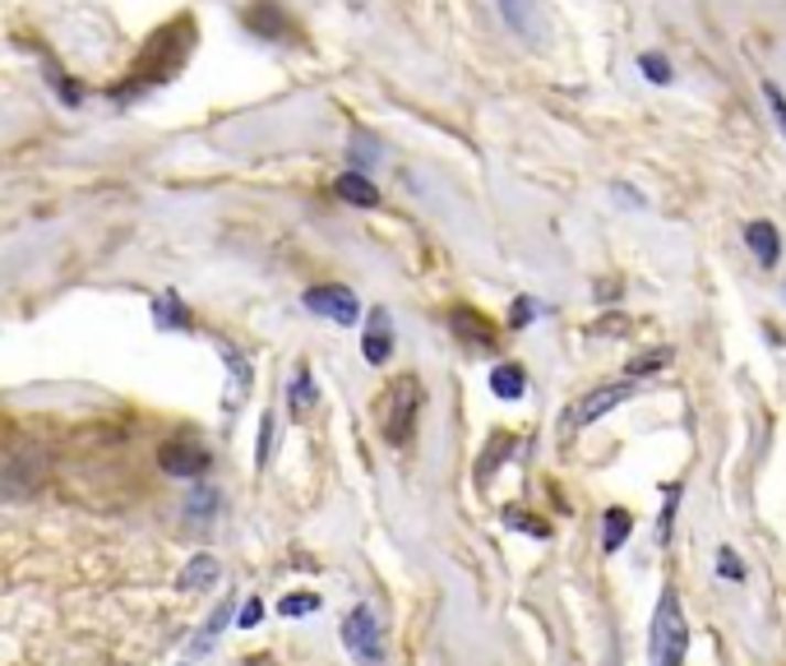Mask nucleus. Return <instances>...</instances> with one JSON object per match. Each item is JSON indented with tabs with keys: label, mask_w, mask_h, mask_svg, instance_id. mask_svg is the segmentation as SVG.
Wrapping results in <instances>:
<instances>
[{
	"label": "nucleus",
	"mask_w": 786,
	"mask_h": 666,
	"mask_svg": "<svg viewBox=\"0 0 786 666\" xmlns=\"http://www.w3.org/2000/svg\"><path fill=\"white\" fill-rule=\"evenodd\" d=\"M333 195L347 200V204H356V208H375V204H379V190H375L362 172H343L338 181H333Z\"/></svg>",
	"instance_id": "nucleus-10"
},
{
	"label": "nucleus",
	"mask_w": 786,
	"mask_h": 666,
	"mask_svg": "<svg viewBox=\"0 0 786 666\" xmlns=\"http://www.w3.org/2000/svg\"><path fill=\"white\" fill-rule=\"evenodd\" d=\"M449 324H454L472 347H495V329H491V320H482L476 311H467V305H459V311L449 315Z\"/></svg>",
	"instance_id": "nucleus-11"
},
{
	"label": "nucleus",
	"mask_w": 786,
	"mask_h": 666,
	"mask_svg": "<svg viewBox=\"0 0 786 666\" xmlns=\"http://www.w3.org/2000/svg\"><path fill=\"white\" fill-rule=\"evenodd\" d=\"M305 301V311H315L333 324H356L362 320V301H356L352 288H343V282H329V288H311L301 297Z\"/></svg>",
	"instance_id": "nucleus-6"
},
{
	"label": "nucleus",
	"mask_w": 786,
	"mask_h": 666,
	"mask_svg": "<svg viewBox=\"0 0 786 666\" xmlns=\"http://www.w3.org/2000/svg\"><path fill=\"white\" fill-rule=\"evenodd\" d=\"M764 98H768V107H773V121H777L782 135H786V93H782L773 79H764Z\"/></svg>",
	"instance_id": "nucleus-21"
},
{
	"label": "nucleus",
	"mask_w": 786,
	"mask_h": 666,
	"mask_svg": "<svg viewBox=\"0 0 786 666\" xmlns=\"http://www.w3.org/2000/svg\"><path fill=\"white\" fill-rule=\"evenodd\" d=\"M718 574L731 583H745V565L735 560V551H718Z\"/></svg>",
	"instance_id": "nucleus-22"
},
{
	"label": "nucleus",
	"mask_w": 786,
	"mask_h": 666,
	"mask_svg": "<svg viewBox=\"0 0 786 666\" xmlns=\"http://www.w3.org/2000/svg\"><path fill=\"white\" fill-rule=\"evenodd\" d=\"M208 509H213V495H208V491L200 486V500H195V514H208Z\"/></svg>",
	"instance_id": "nucleus-26"
},
{
	"label": "nucleus",
	"mask_w": 786,
	"mask_h": 666,
	"mask_svg": "<svg viewBox=\"0 0 786 666\" xmlns=\"http://www.w3.org/2000/svg\"><path fill=\"white\" fill-rule=\"evenodd\" d=\"M421 379L417 375H398L385 385V394L375 398V426H379V436H385L394 449L402 444H412L417 436V417H421Z\"/></svg>",
	"instance_id": "nucleus-1"
},
{
	"label": "nucleus",
	"mask_w": 786,
	"mask_h": 666,
	"mask_svg": "<svg viewBox=\"0 0 786 666\" xmlns=\"http://www.w3.org/2000/svg\"><path fill=\"white\" fill-rule=\"evenodd\" d=\"M343 644L356 666H385V630H379L375 606H352L343 621Z\"/></svg>",
	"instance_id": "nucleus-3"
},
{
	"label": "nucleus",
	"mask_w": 786,
	"mask_h": 666,
	"mask_svg": "<svg viewBox=\"0 0 786 666\" xmlns=\"http://www.w3.org/2000/svg\"><path fill=\"white\" fill-rule=\"evenodd\" d=\"M532 315H537V311H532V301H518V305H514V324H528Z\"/></svg>",
	"instance_id": "nucleus-25"
},
{
	"label": "nucleus",
	"mask_w": 786,
	"mask_h": 666,
	"mask_svg": "<svg viewBox=\"0 0 786 666\" xmlns=\"http://www.w3.org/2000/svg\"><path fill=\"white\" fill-rule=\"evenodd\" d=\"M288 408H292L297 417H305V412L315 408V375H311V366H297L292 385H288Z\"/></svg>",
	"instance_id": "nucleus-13"
},
{
	"label": "nucleus",
	"mask_w": 786,
	"mask_h": 666,
	"mask_svg": "<svg viewBox=\"0 0 786 666\" xmlns=\"http://www.w3.org/2000/svg\"><path fill=\"white\" fill-rule=\"evenodd\" d=\"M648 648H653V662H657V666H685L689 625H685V615H680L676 592H661L657 615H653V638H648Z\"/></svg>",
	"instance_id": "nucleus-2"
},
{
	"label": "nucleus",
	"mask_w": 786,
	"mask_h": 666,
	"mask_svg": "<svg viewBox=\"0 0 786 666\" xmlns=\"http://www.w3.org/2000/svg\"><path fill=\"white\" fill-rule=\"evenodd\" d=\"M208 449L195 444V440H166L158 449V468L166 472V477H181V482H204L208 472Z\"/></svg>",
	"instance_id": "nucleus-4"
},
{
	"label": "nucleus",
	"mask_w": 786,
	"mask_h": 666,
	"mask_svg": "<svg viewBox=\"0 0 786 666\" xmlns=\"http://www.w3.org/2000/svg\"><path fill=\"white\" fill-rule=\"evenodd\" d=\"M629 533H634V518H629L625 509H606V523H602V551L615 556V551H621V546L629 541Z\"/></svg>",
	"instance_id": "nucleus-14"
},
{
	"label": "nucleus",
	"mask_w": 786,
	"mask_h": 666,
	"mask_svg": "<svg viewBox=\"0 0 786 666\" xmlns=\"http://www.w3.org/2000/svg\"><path fill=\"white\" fill-rule=\"evenodd\" d=\"M227 621H232V606H218V611H213V615H208V625H204V638L195 644V653H204V648L213 644V638L223 634V625H227Z\"/></svg>",
	"instance_id": "nucleus-20"
},
{
	"label": "nucleus",
	"mask_w": 786,
	"mask_h": 666,
	"mask_svg": "<svg viewBox=\"0 0 786 666\" xmlns=\"http://www.w3.org/2000/svg\"><path fill=\"white\" fill-rule=\"evenodd\" d=\"M218 583V560L213 556H195L185 565V574H181V592H204V588H213Z\"/></svg>",
	"instance_id": "nucleus-15"
},
{
	"label": "nucleus",
	"mask_w": 786,
	"mask_h": 666,
	"mask_svg": "<svg viewBox=\"0 0 786 666\" xmlns=\"http://www.w3.org/2000/svg\"><path fill=\"white\" fill-rule=\"evenodd\" d=\"M491 394L495 398H523V394H528V370H523V366H514V362H505V366H495L491 370Z\"/></svg>",
	"instance_id": "nucleus-12"
},
{
	"label": "nucleus",
	"mask_w": 786,
	"mask_h": 666,
	"mask_svg": "<svg viewBox=\"0 0 786 666\" xmlns=\"http://www.w3.org/2000/svg\"><path fill=\"white\" fill-rule=\"evenodd\" d=\"M278 611L282 615H311V611H320V598H288Z\"/></svg>",
	"instance_id": "nucleus-24"
},
{
	"label": "nucleus",
	"mask_w": 786,
	"mask_h": 666,
	"mask_svg": "<svg viewBox=\"0 0 786 666\" xmlns=\"http://www.w3.org/2000/svg\"><path fill=\"white\" fill-rule=\"evenodd\" d=\"M745 246H750V255H754L764 269H773L777 259H782V236H777V227L764 223V218L745 223Z\"/></svg>",
	"instance_id": "nucleus-9"
},
{
	"label": "nucleus",
	"mask_w": 786,
	"mask_h": 666,
	"mask_svg": "<svg viewBox=\"0 0 786 666\" xmlns=\"http://www.w3.org/2000/svg\"><path fill=\"white\" fill-rule=\"evenodd\" d=\"M362 356L370 366H385L389 356H394V320L385 305H375L370 320H366V333H362Z\"/></svg>",
	"instance_id": "nucleus-8"
},
{
	"label": "nucleus",
	"mask_w": 786,
	"mask_h": 666,
	"mask_svg": "<svg viewBox=\"0 0 786 666\" xmlns=\"http://www.w3.org/2000/svg\"><path fill=\"white\" fill-rule=\"evenodd\" d=\"M153 320H158L162 329H190V324H195V320H190V311L181 305V297H176V292L153 297Z\"/></svg>",
	"instance_id": "nucleus-16"
},
{
	"label": "nucleus",
	"mask_w": 786,
	"mask_h": 666,
	"mask_svg": "<svg viewBox=\"0 0 786 666\" xmlns=\"http://www.w3.org/2000/svg\"><path fill=\"white\" fill-rule=\"evenodd\" d=\"M671 347H657V352H643V356H634V362L625 366L629 370V379H643V375H657L661 366H671Z\"/></svg>",
	"instance_id": "nucleus-17"
},
{
	"label": "nucleus",
	"mask_w": 786,
	"mask_h": 666,
	"mask_svg": "<svg viewBox=\"0 0 786 666\" xmlns=\"http://www.w3.org/2000/svg\"><path fill=\"white\" fill-rule=\"evenodd\" d=\"M634 394V379H621V385H602V389H592L574 402V412L564 417V431H583V426L592 421H602L611 408H621V402Z\"/></svg>",
	"instance_id": "nucleus-5"
},
{
	"label": "nucleus",
	"mask_w": 786,
	"mask_h": 666,
	"mask_svg": "<svg viewBox=\"0 0 786 666\" xmlns=\"http://www.w3.org/2000/svg\"><path fill=\"white\" fill-rule=\"evenodd\" d=\"M259 621H265V602H259V598H250V602L241 606V615H236V625H241V630H255Z\"/></svg>",
	"instance_id": "nucleus-23"
},
{
	"label": "nucleus",
	"mask_w": 786,
	"mask_h": 666,
	"mask_svg": "<svg viewBox=\"0 0 786 666\" xmlns=\"http://www.w3.org/2000/svg\"><path fill=\"white\" fill-rule=\"evenodd\" d=\"M223 362H227V366H232V375H236V398H246V394H250V362L241 356V347L223 343Z\"/></svg>",
	"instance_id": "nucleus-18"
},
{
	"label": "nucleus",
	"mask_w": 786,
	"mask_h": 666,
	"mask_svg": "<svg viewBox=\"0 0 786 666\" xmlns=\"http://www.w3.org/2000/svg\"><path fill=\"white\" fill-rule=\"evenodd\" d=\"M638 69H643V79H648V84H671V61L657 56V52H643Z\"/></svg>",
	"instance_id": "nucleus-19"
},
{
	"label": "nucleus",
	"mask_w": 786,
	"mask_h": 666,
	"mask_svg": "<svg viewBox=\"0 0 786 666\" xmlns=\"http://www.w3.org/2000/svg\"><path fill=\"white\" fill-rule=\"evenodd\" d=\"M495 10H499V19H505L518 37H528V42H541V37H546L541 0H495Z\"/></svg>",
	"instance_id": "nucleus-7"
}]
</instances>
